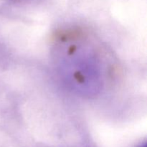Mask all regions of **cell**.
Listing matches in <instances>:
<instances>
[{
	"instance_id": "2",
	"label": "cell",
	"mask_w": 147,
	"mask_h": 147,
	"mask_svg": "<svg viewBox=\"0 0 147 147\" xmlns=\"http://www.w3.org/2000/svg\"><path fill=\"white\" fill-rule=\"evenodd\" d=\"M140 147H146V144H143L142 146H141Z\"/></svg>"
},
{
	"instance_id": "1",
	"label": "cell",
	"mask_w": 147,
	"mask_h": 147,
	"mask_svg": "<svg viewBox=\"0 0 147 147\" xmlns=\"http://www.w3.org/2000/svg\"><path fill=\"white\" fill-rule=\"evenodd\" d=\"M55 67L73 91L84 96L100 93L110 80L111 60L101 43L83 30H69L55 38Z\"/></svg>"
},
{
	"instance_id": "3",
	"label": "cell",
	"mask_w": 147,
	"mask_h": 147,
	"mask_svg": "<svg viewBox=\"0 0 147 147\" xmlns=\"http://www.w3.org/2000/svg\"><path fill=\"white\" fill-rule=\"evenodd\" d=\"M15 1H21V0H15Z\"/></svg>"
}]
</instances>
